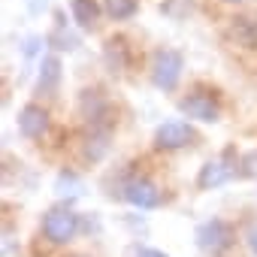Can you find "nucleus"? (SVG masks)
Listing matches in <instances>:
<instances>
[{"label": "nucleus", "instance_id": "f257e3e1", "mask_svg": "<svg viewBox=\"0 0 257 257\" xmlns=\"http://www.w3.org/2000/svg\"><path fill=\"white\" fill-rule=\"evenodd\" d=\"M194 242L203 254L209 257H221L224 251H230V245L236 242V230L230 221L224 218H209V221H200L197 230H194Z\"/></svg>", "mask_w": 257, "mask_h": 257}, {"label": "nucleus", "instance_id": "f03ea898", "mask_svg": "<svg viewBox=\"0 0 257 257\" xmlns=\"http://www.w3.org/2000/svg\"><path fill=\"white\" fill-rule=\"evenodd\" d=\"M182 70H185V55L179 49H158L152 55L149 76H152V85L158 91H164V94L176 91L179 82H182Z\"/></svg>", "mask_w": 257, "mask_h": 257}, {"label": "nucleus", "instance_id": "7ed1b4c3", "mask_svg": "<svg viewBox=\"0 0 257 257\" xmlns=\"http://www.w3.org/2000/svg\"><path fill=\"white\" fill-rule=\"evenodd\" d=\"M82 233V215L67 206H55L43 215V236L55 245H67Z\"/></svg>", "mask_w": 257, "mask_h": 257}, {"label": "nucleus", "instance_id": "20e7f679", "mask_svg": "<svg viewBox=\"0 0 257 257\" xmlns=\"http://www.w3.org/2000/svg\"><path fill=\"white\" fill-rule=\"evenodd\" d=\"M118 197H121V200H127L134 209H143V212L158 209V206L164 203V197H161L158 185H155V182H149V179H143V176H131V179H124V182H121V188H118Z\"/></svg>", "mask_w": 257, "mask_h": 257}, {"label": "nucleus", "instance_id": "39448f33", "mask_svg": "<svg viewBox=\"0 0 257 257\" xmlns=\"http://www.w3.org/2000/svg\"><path fill=\"white\" fill-rule=\"evenodd\" d=\"M179 112L191 121L200 124H218L221 121V103L209 94V91H191L179 100Z\"/></svg>", "mask_w": 257, "mask_h": 257}, {"label": "nucleus", "instance_id": "423d86ee", "mask_svg": "<svg viewBox=\"0 0 257 257\" xmlns=\"http://www.w3.org/2000/svg\"><path fill=\"white\" fill-rule=\"evenodd\" d=\"M236 173H239V170H236L233 149H224V152H221V158H215V161H209L206 167H200L197 188H200V191H215V188H221V185L233 182V176H236Z\"/></svg>", "mask_w": 257, "mask_h": 257}, {"label": "nucleus", "instance_id": "0eeeda50", "mask_svg": "<svg viewBox=\"0 0 257 257\" xmlns=\"http://www.w3.org/2000/svg\"><path fill=\"white\" fill-rule=\"evenodd\" d=\"M197 140V134H194V127L188 124V121H179V118H173V121H164L158 131H155V146L161 149V152H176V149H185V146H191Z\"/></svg>", "mask_w": 257, "mask_h": 257}, {"label": "nucleus", "instance_id": "6e6552de", "mask_svg": "<svg viewBox=\"0 0 257 257\" xmlns=\"http://www.w3.org/2000/svg\"><path fill=\"white\" fill-rule=\"evenodd\" d=\"M79 112H82V118L91 124V127H106L109 131V100L94 88V91H82V97H79Z\"/></svg>", "mask_w": 257, "mask_h": 257}, {"label": "nucleus", "instance_id": "1a4fd4ad", "mask_svg": "<svg viewBox=\"0 0 257 257\" xmlns=\"http://www.w3.org/2000/svg\"><path fill=\"white\" fill-rule=\"evenodd\" d=\"M46 131H49V112L43 106H37V103L22 106V112H19V134L25 140H40Z\"/></svg>", "mask_w": 257, "mask_h": 257}, {"label": "nucleus", "instance_id": "9d476101", "mask_svg": "<svg viewBox=\"0 0 257 257\" xmlns=\"http://www.w3.org/2000/svg\"><path fill=\"white\" fill-rule=\"evenodd\" d=\"M227 37H230L236 46H242V49H257V22L248 19V16H236V19H230Z\"/></svg>", "mask_w": 257, "mask_h": 257}, {"label": "nucleus", "instance_id": "9b49d317", "mask_svg": "<svg viewBox=\"0 0 257 257\" xmlns=\"http://www.w3.org/2000/svg\"><path fill=\"white\" fill-rule=\"evenodd\" d=\"M61 79H64V64H61V58H58V55H46V58H43V64H40L37 88H40V91H46V94H52V91H58Z\"/></svg>", "mask_w": 257, "mask_h": 257}, {"label": "nucleus", "instance_id": "f8f14e48", "mask_svg": "<svg viewBox=\"0 0 257 257\" xmlns=\"http://www.w3.org/2000/svg\"><path fill=\"white\" fill-rule=\"evenodd\" d=\"M70 13H73V22L82 31H94L97 22H100L103 7L97 4V0H70Z\"/></svg>", "mask_w": 257, "mask_h": 257}, {"label": "nucleus", "instance_id": "ddd939ff", "mask_svg": "<svg viewBox=\"0 0 257 257\" xmlns=\"http://www.w3.org/2000/svg\"><path fill=\"white\" fill-rule=\"evenodd\" d=\"M103 61H106V67L112 70V73H121V70H127V64H131V49H127V43L118 37H112V40H106V46H103Z\"/></svg>", "mask_w": 257, "mask_h": 257}, {"label": "nucleus", "instance_id": "4468645a", "mask_svg": "<svg viewBox=\"0 0 257 257\" xmlns=\"http://www.w3.org/2000/svg\"><path fill=\"white\" fill-rule=\"evenodd\" d=\"M109 152V131L106 127H91V134L85 137V161L100 164Z\"/></svg>", "mask_w": 257, "mask_h": 257}, {"label": "nucleus", "instance_id": "2eb2a0df", "mask_svg": "<svg viewBox=\"0 0 257 257\" xmlns=\"http://www.w3.org/2000/svg\"><path fill=\"white\" fill-rule=\"evenodd\" d=\"M46 43H49L52 49H58V52H76V49H79V37L67 31V22H64L61 13H58V25L46 34Z\"/></svg>", "mask_w": 257, "mask_h": 257}, {"label": "nucleus", "instance_id": "dca6fc26", "mask_svg": "<svg viewBox=\"0 0 257 257\" xmlns=\"http://www.w3.org/2000/svg\"><path fill=\"white\" fill-rule=\"evenodd\" d=\"M103 10H106L109 19H115V22H127V19H134V16H137L140 4H137V0H103Z\"/></svg>", "mask_w": 257, "mask_h": 257}, {"label": "nucleus", "instance_id": "f3484780", "mask_svg": "<svg viewBox=\"0 0 257 257\" xmlns=\"http://www.w3.org/2000/svg\"><path fill=\"white\" fill-rule=\"evenodd\" d=\"M55 194H58V197H70V200L79 197V194H82V179H79L73 170H64V173L55 179Z\"/></svg>", "mask_w": 257, "mask_h": 257}, {"label": "nucleus", "instance_id": "a211bd4d", "mask_svg": "<svg viewBox=\"0 0 257 257\" xmlns=\"http://www.w3.org/2000/svg\"><path fill=\"white\" fill-rule=\"evenodd\" d=\"M242 239H245V248H248V251L257 257V218H248V221H245Z\"/></svg>", "mask_w": 257, "mask_h": 257}, {"label": "nucleus", "instance_id": "6ab92c4d", "mask_svg": "<svg viewBox=\"0 0 257 257\" xmlns=\"http://www.w3.org/2000/svg\"><path fill=\"white\" fill-rule=\"evenodd\" d=\"M239 167H242L239 173H242L245 179H257V149H254V152H248V155L242 158V164H239Z\"/></svg>", "mask_w": 257, "mask_h": 257}, {"label": "nucleus", "instance_id": "aec40b11", "mask_svg": "<svg viewBox=\"0 0 257 257\" xmlns=\"http://www.w3.org/2000/svg\"><path fill=\"white\" fill-rule=\"evenodd\" d=\"M43 43H46L43 37H28V40H25V46H22V52H25V58H34V55L40 52V46H43Z\"/></svg>", "mask_w": 257, "mask_h": 257}, {"label": "nucleus", "instance_id": "412c9836", "mask_svg": "<svg viewBox=\"0 0 257 257\" xmlns=\"http://www.w3.org/2000/svg\"><path fill=\"white\" fill-rule=\"evenodd\" d=\"M28 4V10H31V16H40L46 7H49V0H25Z\"/></svg>", "mask_w": 257, "mask_h": 257}, {"label": "nucleus", "instance_id": "4be33fe9", "mask_svg": "<svg viewBox=\"0 0 257 257\" xmlns=\"http://www.w3.org/2000/svg\"><path fill=\"white\" fill-rule=\"evenodd\" d=\"M134 257H167L164 251H158V248H137V254Z\"/></svg>", "mask_w": 257, "mask_h": 257}, {"label": "nucleus", "instance_id": "5701e85b", "mask_svg": "<svg viewBox=\"0 0 257 257\" xmlns=\"http://www.w3.org/2000/svg\"><path fill=\"white\" fill-rule=\"evenodd\" d=\"M221 4H245V0H221Z\"/></svg>", "mask_w": 257, "mask_h": 257}, {"label": "nucleus", "instance_id": "b1692460", "mask_svg": "<svg viewBox=\"0 0 257 257\" xmlns=\"http://www.w3.org/2000/svg\"><path fill=\"white\" fill-rule=\"evenodd\" d=\"M76 257H82V254H76Z\"/></svg>", "mask_w": 257, "mask_h": 257}]
</instances>
